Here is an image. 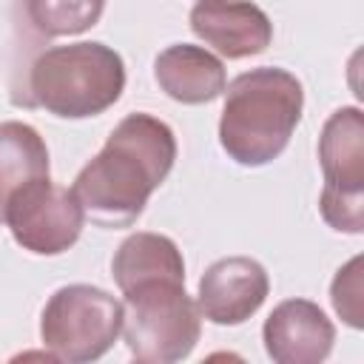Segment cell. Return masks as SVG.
<instances>
[{
    "instance_id": "cell-1",
    "label": "cell",
    "mask_w": 364,
    "mask_h": 364,
    "mask_svg": "<svg viewBox=\"0 0 364 364\" xmlns=\"http://www.w3.org/2000/svg\"><path fill=\"white\" fill-rule=\"evenodd\" d=\"M173 128L145 111L125 114L71 182L85 219L105 230L131 228L176 162Z\"/></svg>"
},
{
    "instance_id": "cell-2",
    "label": "cell",
    "mask_w": 364,
    "mask_h": 364,
    "mask_svg": "<svg viewBox=\"0 0 364 364\" xmlns=\"http://www.w3.org/2000/svg\"><path fill=\"white\" fill-rule=\"evenodd\" d=\"M219 145L242 168L270 165L284 154L304 111V85L279 65L242 71L225 85Z\"/></svg>"
},
{
    "instance_id": "cell-3",
    "label": "cell",
    "mask_w": 364,
    "mask_h": 364,
    "mask_svg": "<svg viewBox=\"0 0 364 364\" xmlns=\"http://www.w3.org/2000/svg\"><path fill=\"white\" fill-rule=\"evenodd\" d=\"M125 60L117 48L80 40L46 48L28 68L31 102L57 119L105 114L125 91Z\"/></svg>"
},
{
    "instance_id": "cell-4",
    "label": "cell",
    "mask_w": 364,
    "mask_h": 364,
    "mask_svg": "<svg viewBox=\"0 0 364 364\" xmlns=\"http://www.w3.org/2000/svg\"><path fill=\"white\" fill-rule=\"evenodd\" d=\"M128 355L142 364H176L202 336V313L185 282L156 279L122 293V333Z\"/></svg>"
},
{
    "instance_id": "cell-5",
    "label": "cell",
    "mask_w": 364,
    "mask_h": 364,
    "mask_svg": "<svg viewBox=\"0 0 364 364\" xmlns=\"http://www.w3.org/2000/svg\"><path fill=\"white\" fill-rule=\"evenodd\" d=\"M122 333V301L97 284L57 287L40 313V341L65 364L102 358Z\"/></svg>"
},
{
    "instance_id": "cell-6",
    "label": "cell",
    "mask_w": 364,
    "mask_h": 364,
    "mask_svg": "<svg viewBox=\"0 0 364 364\" xmlns=\"http://www.w3.org/2000/svg\"><path fill=\"white\" fill-rule=\"evenodd\" d=\"M0 222L26 253L60 256L77 245L85 213L71 188L51 182V176H37L9 196Z\"/></svg>"
},
{
    "instance_id": "cell-7",
    "label": "cell",
    "mask_w": 364,
    "mask_h": 364,
    "mask_svg": "<svg viewBox=\"0 0 364 364\" xmlns=\"http://www.w3.org/2000/svg\"><path fill=\"white\" fill-rule=\"evenodd\" d=\"M270 296V276L259 259L225 256L205 267L196 287V307L216 327L245 324Z\"/></svg>"
},
{
    "instance_id": "cell-8",
    "label": "cell",
    "mask_w": 364,
    "mask_h": 364,
    "mask_svg": "<svg viewBox=\"0 0 364 364\" xmlns=\"http://www.w3.org/2000/svg\"><path fill=\"white\" fill-rule=\"evenodd\" d=\"M188 23L191 31L225 60L256 57L273 43L267 11L250 0H196Z\"/></svg>"
},
{
    "instance_id": "cell-9",
    "label": "cell",
    "mask_w": 364,
    "mask_h": 364,
    "mask_svg": "<svg viewBox=\"0 0 364 364\" xmlns=\"http://www.w3.org/2000/svg\"><path fill=\"white\" fill-rule=\"evenodd\" d=\"M262 344L273 364H321L336 344V327L310 299L279 301L262 324Z\"/></svg>"
},
{
    "instance_id": "cell-10",
    "label": "cell",
    "mask_w": 364,
    "mask_h": 364,
    "mask_svg": "<svg viewBox=\"0 0 364 364\" xmlns=\"http://www.w3.org/2000/svg\"><path fill=\"white\" fill-rule=\"evenodd\" d=\"M154 80L165 97L182 105H205L222 97L228 71L219 54L193 43H173L154 60Z\"/></svg>"
},
{
    "instance_id": "cell-11",
    "label": "cell",
    "mask_w": 364,
    "mask_h": 364,
    "mask_svg": "<svg viewBox=\"0 0 364 364\" xmlns=\"http://www.w3.org/2000/svg\"><path fill=\"white\" fill-rule=\"evenodd\" d=\"M318 165L327 188L364 191V114L358 105H341L324 119Z\"/></svg>"
},
{
    "instance_id": "cell-12",
    "label": "cell",
    "mask_w": 364,
    "mask_h": 364,
    "mask_svg": "<svg viewBox=\"0 0 364 364\" xmlns=\"http://www.w3.org/2000/svg\"><path fill=\"white\" fill-rule=\"evenodd\" d=\"M111 276L125 293L134 284L156 282V279H176L185 282V259L179 245L154 230H136L119 242L111 259Z\"/></svg>"
},
{
    "instance_id": "cell-13",
    "label": "cell",
    "mask_w": 364,
    "mask_h": 364,
    "mask_svg": "<svg viewBox=\"0 0 364 364\" xmlns=\"http://www.w3.org/2000/svg\"><path fill=\"white\" fill-rule=\"evenodd\" d=\"M48 173H51V159L40 131L23 119H3L0 122V219L9 196L20 185Z\"/></svg>"
},
{
    "instance_id": "cell-14",
    "label": "cell",
    "mask_w": 364,
    "mask_h": 364,
    "mask_svg": "<svg viewBox=\"0 0 364 364\" xmlns=\"http://www.w3.org/2000/svg\"><path fill=\"white\" fill-rule=\"evenodd\" d=\"M23 11L40 37H77L100 23L105 0H23Z\"/></svg>"
},
{
    "instance_id": "cell-15",
    "label": "cell",
    "mask_w": 364,
    "mask_h": 364,
    "mask_svg": "<svg viewBox=\"0 0 364 364\" xmlns=\"http://www.w3.org/2000/svg\"><path fill=\"white\" fill-rule=\"evenodd\" d=\"M330 304L350 330L364 327V256H353L336 270L330 282Z\"/></svg>"
},
{
    "instance_id": "cell-16",
    "label": "cell",
    "mask_w": 364,
    "mask_h": 364,
    "mask_svg": "<svg viewBox=\"0 0 364 364\" xmlns=\"http://www.w3.org/2000/svg\"><path fill=\"white\" fill-rule=\"evenodd\" d=\"M318 213L327 228L347 236L364 233V191H338L321 188L318 193Z\"/></svg>"
}]
</instances>
